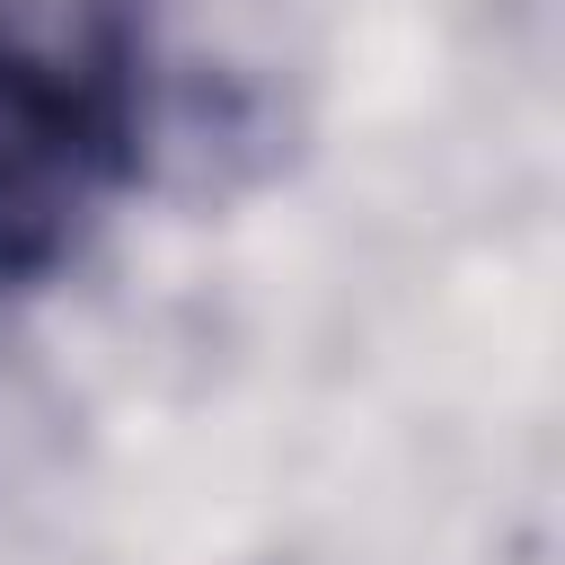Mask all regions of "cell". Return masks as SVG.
I'll return each mask as SVG.
<instances>
[{
  "instance_id": "obj_2",
  "label": "cell",
  "mask_w": 565,
  "mask_h": 565,
  "mask_svg": "<svg viewBox=\"0 0 565 565\" xmlns=\"http://www.w3.org/2000/svg\"><path fill=\"white\" fill-rule=\"evenodd\" d=\"M0 44L44 62L79 97V115L97 124V141L115 159V185H132L141 124H150L159 79H168L159 0H0Z\"/></svg>"
},
{
  "instance_id": "obj_1",
  "label": "cell",
  "mask_w": 565,
  "mask_h": 565,
  "mask_svg": "<svg viewBox=\"0 0 565 565\" xmlns=\"http://www.w3.org/2000/svg\"><path fill=\"white\" fill-rule=\"evenodd\" d=\"M97 185H115V159L79 97L0 44V291H26L71 265Z\"/></svg>"
}]
</instances>
